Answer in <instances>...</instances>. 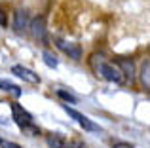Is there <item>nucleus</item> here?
Returning <instances> with one entry per match:
<instances>
[{"mask_svg":"<svg viewBox=\"0 0 150 148\" xmlns=\"http://www.w3.org/2000/svg\"><path fill=\"white\" fill-rule=\"evenodd\" d=\"M29 13L25 10H17L13 13V29L15 30H25L29 29Z\"/></svg>","mask_w":150,"mask_h":148,"instance_id":"0eeeda50","label":"nucleus"},{"mask_svg":"<svg viewBox=\"0 0 150 148\" xmlns=\"http://www.w3.org/2000/svg\"><path fill=\"white\" fill-rule=\"evenodd\" d=\"M30 27V32L36 40L40 42H46V23H44V17H36L33 19V23H29Z\"/></svg>","mask_w":150,"mask_h":148,"instance_id":"39448f33","label":"nucleus"},{"mask_svg":"<svg viewBox=\"0 0 150 148\" xmlns=\"http://www.w3.org/2000/svg\"><path fill=\"white\" fill-rule=\"evenodd\" d=\"M0 25H6V17H4L2 11H0Z\"/></svg>","mask_w":150,"mask_h":148,"instance_id":"dca6fc26","label":"nucleus"},{"mask_svg":"<svg viewBox=\"0 0 150 148\" xmlns=\"http://www.w3.org/2000/svg\"><path fill=\"white\" fill-rule=\"evenodd\" d=\"M150 63L148 61H144L143 63V68H141V82H143V85H144V89H148L150 87Z\"/></svg>","mask_w":150,"mask_h":148,"instance_id":"9b49d317","label":"nucleus"},{"mask_svg":"<svg viewBox=\"0 0 150 148\" xmlns=\"http://www.w3.org/2000/svg\"><path fill=\"white\" fill-rule=\"evenodd\" d=\"M46 142H48V146L50 148H65V139L61 137V135H57V133H51L48 135V139H46Z\"/></svg>","mask_w":150,"mask_h":148,"instance_id":"1a4fd4ad","label":"nucleus"},{"mask_svg":"<svg viewBox=\"0 0 150 148\" xmlns=\"http://www.w3.org/2000/svg\"><path fill=\"white\" fill-rule=\"evenodd\" d=\"M97 70H99V74L105 78V80H108V82H114V84H122V82H124V74H122V70L116 67V65H112V63L101 61V65L97 67Z\"/></svg>","mask_w":150,"mask_h":148,"instance_id":"f03ea898","label":"nucleus"},{"mask_svg":"<svg viewBox=\"0 0 150 148\" xmlns=\"http://www.w3.org/2000/svg\"><path fill=\"white\" fill-rule=\"evenodd\" d=\"M124 74V78H129V82L133 80V74H135V68H133L131 61H120V67H118Z\"/></svg>","mask_w":150,"mask_h":148,"instance_id":"9d476101","label":"nucleus"},{"mask_svg":"<svg viewBox=\"0 0 150 148\" xmlns=\"http://www.w3.org/2000/svg\"><path fill=\"white\" fill-rule=\"evenodd\" d=\"M0 146L2 148H23V146H19L17 142H11V141H0Z\"/></svg>","mask_w":150,"mask_h":148,"instance_id":"2eb2a0df","label":"nucleus"},{"mask_svg":"<svg viewBox=\"0 0 150 148\" xmlns=\"http://www.w3.org/2000/svg\"><path fill=\"white\" fill-rule=\"evenodd\" d=\"M0 141H2V139H0Z\"/></svg>","mask_w":150,"mask_h":148,"instance_id":"f3484780","label":"nucleus"},{"mask_svg":"<svg viewBox=\"0 0 150 148\" xmlns=\"http://www.w3.org/2000/svg\"><path fill=\"white\" fill-rule=\"evenodd\" d=\"M11 74H15L17 78L29 82V84H40V76H38L36 72H33L30 68L21 67V65H13V67H11Z\"/></svg>","mask_w":150,"mask_h":148,"instance_id":"20e7f679","label":"nucleus"},{"mask_svg":"<svg viewBox=\"0 0 150 148\" xmlns=\"http://www.w3.org/2000/svg\"><path fill=\"white\" fill-rule=\"evenodd\" d=\"M0 89H4V91L11 93V95H13V97H21V93H23L19 85L11 84V82H8V80H0Z\"/></svg>","mask_w":150,"mask_h":148,"instance_id":"6e6552de","label":"nucleus"},{"mask_svg":"<svg viewBox=\"0 0 150 148\" xmlns=\"http://www.w3.org/2000/svg\"><path fill=\"white\" fill-rule=\"evenodd\" d=\"M63 108H65V112H67V114H69L70 118H74V120H76V122L80 123V125L84 127L86 131H99V125H97V123H93L91 120L88 118V116L80 114V112H78V110H74V108H70L69 104H65V106H63Z\"/></svg>","mask_w":150,"mask_h":148,"instance_id":"7ed1b4c3","label":"nucleus"},{"mask_svg":"<svg viewBox=\"0 0 150 148\" xmlns=\"http://www.w3.org/2000/svg\"><path fill=\"white\" fill-rule=\"evenodd\" d=\"M57 95L61 97L63 101H67V103H76V97H74L72 93H67V91H63V89H57Z\"/></svg>","mask_w":150,"mask_h":148,"instance_id":"ddd939ff","label":"nucleus"},{"mask_svg":"<svg viewBox=\"0 0 150 148\" xmlns=\"http://www.w3.org/2000/svg\"><path fill=\"white\" fill-rule=\"evenodd\" d=\"M55 42H57V48L63 49L69 57H72V59H80V57H82V49H80L78 44H69V42L61 40V38H57Z\"/></svg>","mask_w":150,"mask_h":148,"instance_id":"423d86ee","label":"nucleus"},{"mask_svg":"<svg viewBox=\"0 0 150 148\" xmlns=\"http://www.w3.org/2000/svg\"><path fill=\"white\" fill-rule=\"evenodd\" d=\"M65 148H88V146H86L82 141H70L69 144H65Z\"/></svg>","mask_w":150,"mask_h":148,"instance_id":"4468645a","label":"nucleus"},{"mask_svg":"<svg viewBox=\"0 0 150 148\" xmlns=\"http://www.w3.org/2000/svg\"><path fill=\"white\" fill-rule=\"evenodd\" d=\"M11 114H13L15 123H17V125L21 127V129L30 131L33 135H36V133H38V129L33 125V116H30V114H29V112H27L23 106H19L17 103H11Z\"/></svg>","mask_w":150,"mask_h":148,"instance_id":"f257e3e1","label":"nucleus"},{"mask_svg":"<svg viewBox=\"0 0 150 148\" xmlns=\"http://www.w3.org/2000/svg\"><path fill=\"white\" fill-rule=\"evenodd\" d=\"M42 59H44V63L48 65L50 68H57V57H55L53 53L44 51V53H42Z\"/></svg>","mask_w":150,"mask_h":148,"instance_id":"f8f14e48","label":"nucleus"}]
</instances>
